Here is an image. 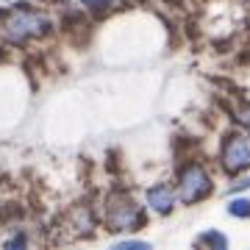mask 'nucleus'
<instances>
[{
	"mask_svg": "<svg viewBox=\"0 0 250 250\" xmlns=\"http://www.w3.org/2000/svg\"><path fill=\"white\" fill-rule=\"evenodd\" d=\"M208 189H211V181H208V175H206V170L200 164H189V167L181 170L178 192H181V200H184V203H195V200L206 197Z\"/></svg>",
	"mask_w": 250,
	"mask_h": 250,
	"instance_id": "nucleus-2",
	"label": "nucleus"
},
{
	"mask_svg": "<svg viewBox=\"0 0 250 250\" xmlns=\"http://www.w3.org/2000/svg\"><path fill=\"white\" fill-rule=\"evenodd\" d=\"M223 164L228 172H239L250 167V139L248 136H231L223 147Z\"/></svg>",
	"mask_w": 250,
	"mask_h": 250,
	"instance_id": "nucleus-4",
	"label": "nucleus"
},
{
	"mask_svg": "<svg viewBox=\"0 0 250 250\" xmlns=\"http://www.w3.org/2000/svg\"><path fill=\"white\" fill-rule=\"evenodd\" d=\"M245 189H250V178L239 181V184H233V187H231V192H245Z\"/></svg>",
	"mask_w": 250,
	"mask_h": 250,
	"instance_id": "nucleus-10",
	"label": "nucleus"
},
{
	"mask_svg": "<svg viewBox=\"0 0 250 250\" xmlns=\"http://www.w3.org/2000/svg\"><path fill=\"white\" fill-rule=\"evenodd\" d=\"M6 36H9L11 42H25L28 36H36V34H45L50 22H47L42 14H36V11H28V9H14L6 20Z\"/></svg>",
	"mask_w": 250,
	"mask_h": 250,
	"instance_id": "nucleus-1",
	"label": "nucleus"
},
{
	"mask_svg": "<svg viewBox=\"0 0 250 250\" xmlns=\"http://www.w3.org/2000/svg\"><path fill=\"white\" fill-rule=\"evenodd\" d=\"M117 248L120 250H147L150 245H147V242H120Z\"/></svg>",
	"mask_w": 250,
	"mask_h": 250,
	"instance_id": "nucleus-8",
	"label": "nucleus"
},
{
	"mask_svg": "<svg viewBox=\"0 0 250 250\" xmlns=\"http://www.w3.org/2000/svg\"><path fill=\"white\" fill-rule=\"evenodd\" d=\"M200 242H203V245H214V248H225V245H228V239H225L223 233H217V231L203 233V236H200Z\"/></svg>",
	"mask_w": 250,
	"mask_h": 250,
	"instance_id": "nucleus-6",
	"label": "nucleus"
},
{
	"mask_svg": "<svg viewBox=\"0 0 250 250\" xmlns=\"http://www.w3.org/2000/svg\"><path fill=\"white\" fill-rule=\"evenodd\" d=\"M147 203H150V208H156L159 214H170L172 206H175V195H172L170 187L159 184V187H153L150 192H147Z\"/></svg>",
	"mask_w": 250,
	"mask_h": 250,
	"instance_id": "nucleus-5",
	"label": "nucleus"
},
{
	"mask_svg": "<svg viewBox=\"0 0 250 250\" xmlns=\"http://www.w3.org/2000/svg\"><path fill=\"white\" fill-rule=\"evenodd\" d=\"M139 223V206L128 195H114L108 200V231H134Z\"/></svg>",
	"mask_w": 250,
	"mask_h": 250,
	"instance_id": "nucleus-3",
	"label": "nucleus"
},
{
	"mask_svg": "<svg viewBox=\"0 0 250 250\" xmlns=\"http://www.w3.org/2000/svg\"><path fill=\"white\" fill-rule=\"evenodd\" d=\"M9 245H11V248H17V245H25V236H17V239H11Z\"/></svg>",
	"mask_w": 250,
	"mask_h": 250,
	"instance_id": "nucleus-12",
	"label": "nucleus"
},
{
	"mask_svg": "<svg viewBox=\"0 0 250 250\" xmlns=\"http://www.w3.org/2000/svg\"><path fill=\"white\" fill-rule=\"evenodd\" d=\"M239 120H242V123H245V125L250 128V108H245V111H242V117H239Z\"/></svg>",
	"mask_w": 250,
	"mask_h": 250,
	"instance_id": "nucleus-11",
	"label": "nucleus"
},
{
	"mask_svg": "<svg viewBox=\"0 0 250 250\" xmlns=\"http://www.w3.org/2000/svg\"><path fill=\"white\" fill-rule=\"evenodd\" d=\"M81 3H86L89 9H106V6H111V0H81Z\"/></svg>",
	"mask_w": 250,
	"mask_h": 250,
	"instance_id": "nucleus-9",
	"label": "nucleus"
},
{
	"mask_svg": "<svg viewBox=\"0 0 250 250\" xmlns=\"http://www.w3.org/2000/svg\"><path fill=\"white\" fill-rule=\"evenodd\" d=\"M228 211H231L233 217H250V200H233V203L228 206Z\"/></svg>",
	"mask_w": 250,
	"mask_h": 250,
	"instance_id": "nucleus-7",
	"label": "nucleus"
}]
</instances>
